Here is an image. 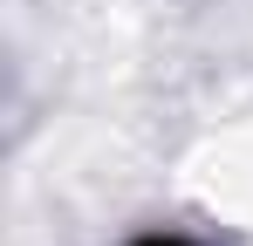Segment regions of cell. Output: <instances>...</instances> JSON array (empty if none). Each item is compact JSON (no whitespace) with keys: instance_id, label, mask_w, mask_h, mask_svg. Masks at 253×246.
I'll return each mask as SVG.
<instances>
[{"instance_id":"cell-1","label":"cell","mask_w":253,"mask_h":246,"mask_svg":"<svg viewBox=\"0 0 253 246\" xmlns=\"http://www.w3.org/2000/svg\"><path fill=\"white\" fill-rule=\"evenodd\" d=\"M137 246H192V240H178V233H151V240H137Z\"/></svg>"}]
</instances>
